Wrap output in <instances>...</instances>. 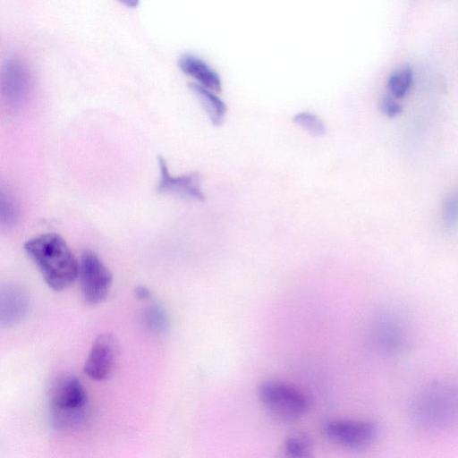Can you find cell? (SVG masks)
I'll return each instance as SVG.
<instances>
[{
  "label": "cell",
  "mask_w": 458,
  "mask_h": 458,
  "mask_svg": "<svg viewBox=\"0 0 458 458\" xmlns=\"http://www.w3.org/2000/svg\"><path fill=\"white\" fill-rule=\"evenodd\" d=\"M23 249L52 290L63 291L78 277L79 262L59 234H40L27 241Z\"/></svg>",
  "instance_id": "obj_1"
},
{
  "label": "cell",
  "mask_w": 458,
  "mask_h": 458,
  "mask_svg": "<svg viewBox=\"0 0 458 458\" xmlns=\"http://www.w3.org/2000/svg\"><path fill=\"white\" fill-rule=\"evenodd\" d=\"M412 421L427 430H444L458 424V384L436 382L423 387L410 405Z\"/></svg>",
  "instance_id": "obj_2"
},
{
  "label": "cell",
  "mask_w": 458,
  "mask_h": 458,
  "mask_svg": "<svg viewBox=\"0 0 458 458\" xmlns=\"http://www.w3.org/2000/svg\"><path fill=\"white\" fill-rule=\"evenodd\" d=\"M258 397L269 414L282 421H294L310 408V395L300 387L280 380H267L258 387Z\"/></svg>",
  "instance_id": "obj_3"
},
{
  "label": "cell",
  "mask_w": 458,
  "mask_h": 458,
  "mask_svg": "<svg viewBox=\"0 0 458 458\" xmlns=\"http://www.w3.org/2000/svg\"><path fill=\"white\" fill-rule=\"evenodd\" d=\"M88 394L81 381L74 375L58 378L50 392V407L54 423L62 428L79 426L88 406Z\"/></svg>",
  "instance_id": "obj_4"
},
{
  "label": "cell",
  "mask_w": 458,
  "mask_h": 458,
  "mask_svg": "<svg viewBox=\"0 0 458 458\" xmlns=\"http://www.w3.org/2000/svg\"><path fill=\"white\" fill-rule=\"evenodd\" d=\"M81 293L87 305H97L110 293L113 276L101 259L91 250H85L79 262Z\"/></svg>",
  "instance_id": "obj_5"
},
{
  "label": "cell",
  "mask_w": 458,
  "mask_h": 458,
  "mask_svg": "<svg viewBox=\"0 0 458 458\" xmlns=\"http://www.w3.org/2000/svg\"><path fill=\"white\" fill-rule=\"evenodd\" d=\"M322 431L331 442L352 449L368 446L377 435V428L372 421L352 419L329 420L324 423Z\"/></svg>",
  "instance_id": "obj_6"
},
{
  "label": "cell",
  "mask_w": 458,
  "mask_h": 458,
  "mask_svg": "<svg viewBox=\"0 0 458 458\" xmlns=\"http://www.w3.org/2000/svg\"><path fill=\"white\" fill-rule=\"evenodd\" d=\"M118 356V342L111 333L96 337L83 365L84 373L92 380L105 381L114 373Z\"/></svg>",
  "instance_id": "obj_7"
},
{
  "label": "cell",
  "mask_w": 458,
  "mask_h": 458,
  "mask_svg": "<svg viewBox=\"0 0 458 458\" xmlns=\"http://www.w3.org/2000/svg\"><path fill=\"white\" fill-rule=\"evenodd\" d=\"M160 178L157 185L158 193H170L180 197L202 201L205 195L201 189V176L198 172L173 176L170 174L165 159L159 156Z\"/></svg>",
  "instance_id": "obj_8"
},
{
  "label": "cell",
  "mask_w": 458,
  "mask_h": 458,
  "mask_svg": "<svg viewBox=\"0 0 458 458\" xmlns=\"http://www.w3.org/2000/svg\"><path fill=\"white\" fill-rule=\"evenodd\" d=\"M31 84L27 67L18 60H9L4 65L2 78L3 92L13 106L20 105L27 97Z\"/></svg>",
  "instance_id": "obj_9"
},
{
  "label": "cell",
  "mask_w": 458,
  "mask_h": 458,
  "mask_svg": "<svg viewBox=\"0 0 458 458\" xmlns=\"http://www.w3.org/2000/svg\"><path fill=\"white\" fill-rule=\"evenodd\" d=\"M29 299L26 293L13 285H6L1 290L0 324L10 327L20 323L28 313Z\"/></svg>",
  "instance_id": "obj_10"
},
{
  "label": "cell",
  "mask_w": 458,
  "mask_h": 458,
  "mask_svg": "<svg viewBox=\"0 0 458 458\" xmlns=\"http://www.w3.org/2000/svg\"><path fill=\"white\" fill-rule=\"evenodd\" d=\"M178 65L196 83L216 92L221 91L222 80L219 73L202 58L192 54H184L180 57Z\"/></svg>",
  "instance_id": "obj_11"
},
{
  "label": "cell",
  "mask_w": 458,
  "mask_h": 458,
  "mask_svg": "<svg viewBox=\"0 0 458 458\" xmlns=\"http://www.w3.org/2000/svg\"><path fill=\"white\" fill-rule=\"evenodd\" d=\"M189 88L199 99L211 123L215 126L223 124L227 113V106L225 101L217 95L218 92L196 82L190 83Z\"/></svg>",
  "instance_id": "obj_12"
},
{
  "label": "cell",
  "mask_w": 458,
  "mask_h": 458,
  "mask_svg": "<svg viewBox=\"0 0 458 458\" xmlns=\"http://www.w3.org/2000/svg\"><path fill=\"white\" fill-rule=\"evenodd\" d=\"M412 81V69L409 65H403L390 74L386 81V89L389 95L402 98L409 92Z\"/></svg>",
  "instance_id": "obj_13"
},
{
  "label": "cell",
  "mask_w": 458,
  "mask_h": 458,
  "mask_svg": "<svg viewBox=\"0 0 458 458\" xmlns=\"http://www.w3.org/2000/svg\"><path fill=\"white\" fill-rule=\"evenodd\" d=\"M143 321L151 331L157 334H164L169 328V319L165 310L157 304L145 310Z\"/></svg>",
  "instance_id": "obj_14"
},
{
  "label": "cell",
  "mask_w": 458,
  "mask_h": 458,
  "mask_svg": "<svg viewBox=\"0 0 458 458\" xmlns=\"http://www.w3.org/2000/svg\"><path fill=\"white\" fill-rule=\"evenodd\" d=\"M311 450L312 442L305 434L292 435L284 443V451L290 457H307L310 455Z\"/></svg>",
  "instance_id": "obj_15"
},
{
  "label": "cell",
  "mask_w": 458,
  "mask_h": 458,
  "mask_svg": "<svg viewBox=\"0 0 458 458\" xmlns=\"http://www.w3.org/2000/svg\"><path fill=\"white\" fill-rule=\"evenodd\" d=\"M293 122L297 126L315 137H321L326 134L327 127L324 122L315 114L310 112H300L293 117Z\"/></svg>",
  "instance_id": "obj_16"
},
{
  "label": "cell",
  "mask_w": 458,
  "mask_h": 458,
  "mask_svg": "<svg viewBox=\"0 0 458 458\" xmlns=\"http://www.w3.org/2000/svg\"><path fill=\"white\" fill-rule=\"evenodd\" d=\"M443 222L453 226L458 221V191L450 193L445 199L442 212Z\"/></svg>",
  "instance_id": "obj_17"
},
{
  "label": "cell",
  "mask_w": 458,
  "mask_h": 458,
  "mask_svg": "<svg viewBox=\"0 0 458 458\" xmlns=\"http://www.w3.org/2000/svg\"><path fill=\"white\" fill-rule=\"evenodd\" d=\"M397 99L389 94L382 97L378 103L381 113L388 117L398 116L403 112V106Z\"/></svg>",
  "instance_id": "obj_18"
},
{
  "label": "cell",
  "mask_w": 458,
  "mask_h": 458,
  "mask_svg": "<svg viewBox=\"0 0 458 458\" xmlns=\"http://www.w3.org/2000/svg\"><path fill=\"white\" fill-rule=\"evenodd\" d=\"M1 220L2 224L13 225L17 218V209L13 201L2 192L1 199Z\"/></svg>",
  "instance_id": "obj_19"
},
{
  "label": "cell",
  "mask_w": 458,
  "mask_h": 458,
  "mask_svg": "<svg viewBox=\"0 0 458 458\" xmlns=\"http://www.w3.org/2000/svg\"><path fill=\"white\" fill-rule=\"evenodd\" d=\"M134 295L137 299L145 300L150 297V290L144 285H138L134 289Z\"/></svg>",
  "instance_id": "obj_20"
},
{
  "label": "cell",
  "mask_w": 458,
  "mask_h": 458,
  "mask_svg": "<svg viewBox=\"0 0 458 458\" xmlns=\"http://www.w3.org/2000/svg\"><path fill=\"white\" fill-rule=\"evenodd\" d=\"M119 1L128 7H135L139 4V0H119Z\"/></svg>",
  "instance_id": "obj_21"
}]
</instances>
